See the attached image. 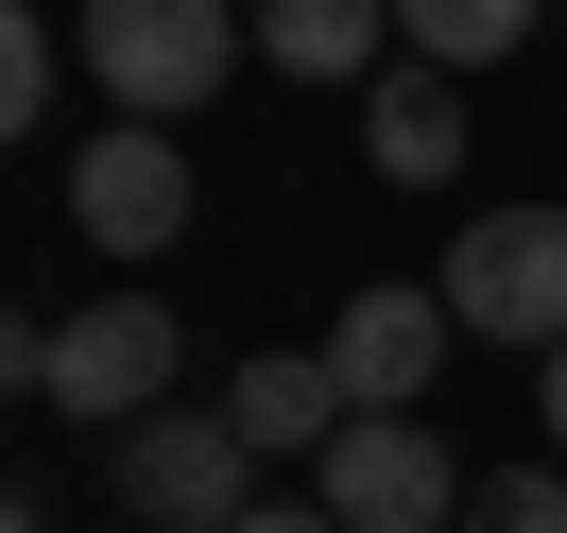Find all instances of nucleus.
<instances>
[{
  "instance_id": "1",
  "label": "nucleus",
  "mask_w": 567,
  "mask_h": 533,
  "mask_svg": "<svg viewBox=\"0 0 567 533\" xmlns=\"http://www.w3.org/2000/svg\"><path fill=\"white\" fill-rule=\"evenodd\" d=\"M241 35H258L241 0H86V18H70V52L104 70L121 121H189L224 70H241Z\"/></svg>"
},
{
  "instance_id": "2",
  "label": "nucleus",
  "mask_w": 567,
  "mask_h": 533,
  "mask_svg": "<svg viewBox=\"0 0 567 533\" xmlns=\"http://www.w3.org/2000/svg\"><path fill=\"white\" fill-rule=\"evenodd\" d=\"M173 361H189V327L155 310V293H86L70 327H35V413H70V430H138L155 396H173Z\"/></svg>"
},
{
  "instance_id": "3",
  "label": "nucleus",
  "mask_w": 567,
  "mask_h": 533,
  "mask_svg": "<svg viewBox=\"0 0 567 533\" xmlns=\"http://www.w3.org/2000/svg\"><path fill=\"white\" fill-rule=\"evenodd\" d=\"M447 310H464V345L550 361V345H567V207H464V242H447Z\"/></svg>"
},
{
  "instance_id": "4",
  "label": "nucleus",
  "mask_w": 567,
  "mask_h": 533,
  "mask_svg": "<svg viewBox=\"0 0 567 533\" xmlns=\"http://www.w3.org/2000/svg\"><path fill=\"white\" fill-rule=\"evenodd\" d=\"M189 207H207V189H189V139H173V121H104V139H70V224H86L104 258H173Z\"/></svg>"
},
{
  "instance_id": "5",
  "label": "nucleus",
  "mask_w": 567,
  "mask_h": 533,
  "mask_svg": "<svg viewBox=\"0 0 567 533\" xmlns=\"http://www.w3.org/2000/svg\"><path fill=\"white\" fill-rule=\"evenodd\" d=\"M310 464H327V516L344 533H464V464H447V430H413V413H344Z\"/></svg>"
},
{
  "instance_id": "6",
  "label": "nucleus",
  "mask_w": 567,
  "mask_h": 533,
  "mask_svg": "<svg viewBox=\"0 0 567 533\" xmlns=\"http://www.w3.org/2000/svg\"><path fill=\"white\" fill-rule=\"evenodd\" d=\"M241 430H224V413H138V430H121V516H138V533H241L258 516V499H241Z\"/></svg>"
},
{
  "instance_id": "7",
  "label": "nucleus",
  "mask_w": 567,
  "mask_h": 533,
  "mask_svg": "<svg viewBox=\"0 0 567 533\" xmlns=\"http://www.w3.org/2000/svg\"><path fill=\"white\" fill-rule=\"evenodd\" d=\"M464 345V310H447V276H361L344 293V327H327V379L361 396V413H413L430 396V361Z\"/></svg>"
},
{
  "instance_id": "8",
  "label": "nucleus",
  "mask_w": 567,
  "mask_h": 533,
  "mask_svg": "<svg viewBox=\"0 0 567 533\" xmlns=\"http://www.w3.org/2000/svg\"><path fill=\"white\" fill-rule=\"evenodd\" d=\"M361 155H379V189H447L464 173V70H379V104H361Z\"/></svg>"
},
{
  "instance_id": "9",
  "label": "nucleus",
  "mask_w": 567,
  "mask_h": 533,
  "mask_svg": "<svg viewBox=\"0 0 567 533\" xmlns=\"http://www.w3.org/2000/svg\"><path fill=\"white\" fill-rule=\"evenodd\" d=\"M344 413H361V396L327 379V345H276V361H241V396H224V430H241L258 464H276V448H327Z\"/></svg>"
},
{
  "instance_id": "10",
  "label": "nucleus",
  "mask_w": 567,
  "mask_h": 533,
  "mask_svg": "<svg viewBox=\"0 0 567 533\" xmlns=\"http://www.w3.org/2000/svg\"><path fill=\"white\" fill-rule=\"evenodd\" d=\"M241 18H258V52L310 70V86H361V70H379V35H395V0H241Z\"/></svg>"
},
{
  "instance_id": "11",
  "label": "nucleus",
  "mask_w": 567,
  "mask_h": 533,
  "mask_svg": "<svg viewBox=\"0 0 567 533\" xmlns=\"http://www.w3.org/2000/svg\"><path fill=\"white\" fill-rule=\"evenodd\" d=\"M533 18H550V0H395V52H430V70H498Z\"/></svg>"
},
{
  "instance_id": "12",
  "label": "nucleus",
  "mask_w": 567,
  "mask_h": 533,
  "mask_svg": "<svg viewBox=\"0 0 567 533\" xmlns=\"http://www.w3.org/2000/svg\"><path fill=\"white\" fill-rule=\"evenodd\" d=\"M52 86H70V35H52L35 0H18V18H0V121L35 139V121H52Z\"/></svg>"
},
{
  "instance_id": "13",
  "label": "nucleus",
  "mask_w": 567,
  "mask_h": 533,
  "mask_svg": "<svg viewBox=\"0 0 567 533\" xmlns=\"http://www.w3.org/2000/svg\"><path fill=\"white\" fill-rule=\"evenodd\" d=\"M464 533H567V464H498V482H464Z\"/></svg>"
},
{
  "instance_id": "14",
  "label": "nucleus",
  "mask_w": 567,
  "mask_h": 533,
  "mask_svg": "<svg viewBox=\"0 0 567 533\" xmlns=\"http://www.w3.org/2000/svg\"><path fill=\"white\" fill-rule=\"evenodd\" d=\"M241 533H344V516H327V499H258Z\"/></svg>"
},
{
  "instance_id": "15",
  "label": "nucleus",
  "mask_w": 567,
  "mask_h": 533,
  "mask_svg": "<svg viewBox=\"0 0 567 533\" xmlns=\"http://www.w3.org/2000/svg\"><path fill=\"white\" fill-rule=\"evenodd\" d=\"M533 413H550V464H567V345L533 361Z\"/></svg>"
},
{
  "instance_id": "16",
  "label": "nucleus",
  "mask_w": 567,
  "mask_h": 533,
  "mask_svg": "<svg viewBox=\"0 0 567 533\" xmlns=\"http://www.w3.org/2000/svg\"><path fill=\"white\" fill-rule=\"evenodd\" d=\"M18 533H52V516H18Z\"/></svg>"
}]
</instances>
